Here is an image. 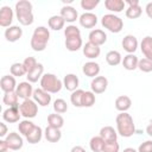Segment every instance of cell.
<instances>
[{"label": "cell", "mask_w": 152, "mask_h": 152, "mask_svg": "<svg viewBox=\"0 0 152 152\" xmlns=\"http://www.w3.org/2000/svg\"><path fill=\"white\" fill-rule=\"evenodd\" d=\"M116 132L124 138H129L135 133V125L133 122V118L127 112L120 113L116 116Z\"/></svg>", "instance_id": "cell-1"}, {"label": "cell", "mask_w": 152, "mask_h": 152, "mask_svg": "<svg viewBox=\"0 0 152 152\" xmlns=\"http://www.w3.org/2000/svg\"><path fill=\"white\" fill-rule=\"evenodd\" d=\"M15 15L18 21L24 25V26H28L33 23L34 17L32 13V4L28 0H19L15 4Z\"/></svg>", "instance_id": "cell-2"}, {"label": "cell", "mask_w": 152, "mask_h": 152, "mask_svg": "<svg viewBox=\"0 0 152 152\" xmlns=\"http://www.w3.org/2000/svg\"><path fill=\"white\" fill-rule=\"evenodd\" d=\"M63 87V82L53 74H44L40 78V88L48 91L49 94H56L61 91Z\"/></svg>", "instance_id": "cell-3"}, {"label": "cell", "mask_w": 152, "mask_h": 152, "mask_svg": "<svg viewBox=\"0 0 152 152\" xmlns=\"http://www.w3.org/2000/svg\"><path fill=\"white\" fill-rule=\"evenodd\" d=\"M101 24L104 28H107L108 31H110L112 33H119L122 27H124V21L120 17L113 14V13H108L104 14L101 18Z\"/></svg>", "instance_id": "cell-4"}, {"label": "cell", "mask_w": 152, "mask_h": 152, "mask_svg": "<svg viewBox=\"0 0 152 152\" xmlns=\"http://www.w3.org/2000/svg\"><path fill=\"white\" fill-rule=\"evenodd\" d=\"M20 113L25 119H32L38 114V104L34 100H24L19 106Z\"/></svg>", "instance_id": "cell-5"}, {"label": "cell", "mask_w": 152, "mask_h": 152, "mask_svg": "<svg viewBox=\"0 0 152 152\" xmlns=\"http://www.w3.org/2000/svg\"><path fill=\"white\" fill-rule=\"evenodd\" d=\"M7 145H8V148L12 150V151H18L23 147L24 145V140L21 138V135L19 133H15V132H11L7 134V137L5 138Z\"/></svg>", "instance_id": "cell-6"}, {"label": "cell", "mask_w": 152, "mask_h": 152, "mask_svg": "<svg viewBox=\"0 0 152 152\" xmlns=\"http://www.w3.org/2000/svg\"><path fill=\"white\" fill-rule=\"evenodd\" d=\"M107 87H108V80L104 76H96L95 78H93L90 83V88L94 94L104 93L107 90Z\"/></svg>", "instance_id": "cell-7"}, {"label": "cell", "mask_w": 152, "mask_h": 152, "mask_svg": "<svg viewBox=\"0 0 152 152\" xmlns=\"http://www.w3.org/2000/svg\"><path fill=\"white\" fill-rule=\"evenodd\" d=\"M32 97H33V100L37 102V104H39V106H42V107H46V106H49L50 102H51V95H50L48 91H45L44 89H42V88L34 89Z\"/></svg>", "instance_id": "cell-8"}, {"label": "cell", "mask_w": 152, "mask_h": 152, "mask_svg": "<svg viewBox=\"0 0 152 152\" xmlns=\"http://www.w3.org/2000/svg\"><path fill=\"white\" fill-rule=\"evenodd\" d=\"M13 10L10 6H2L0 8V26L10 27L13 21Z\"/></svg>", "instance_id": "cell-9"}, {"label": "cell", "mask_w": 152, "mask_h": 152, "mask_svg": "<svg viewBox=\"0 0 152 152\" xmlns=\"http://www.w3.org/2000/svg\"><path fill=\"white\" fill-rule=\"evenodd\" d=\"M20 116H21V113H20L19 107H8V108L5 109L4 113H2V119H4V121H6V122H8V124L18 122V121L20 120Z\"/></svg>", "instance_id": "cell-10"}, {"label": "cell", "mask_w": 152, "mask_h": 152, "mask_svg": "<svg viewBox=\"0 0 152 152\" xmlns=\"http://www.w3.org/2000/svg\"><path fill=\"white\" fill-rule=\"evenodd\" d=\"M33 88L31 86V83L28 81H25V82H20L18 86H17V89H15V93L18 94V96L23 100H27L30 99L32 95H33Z\"/></svg>", "instance_id": "cell-11"}, {"label": "cell", "mask_w": 152, "mask_h": 152, "mask_svg": "<svg viewBox=\"0 0 152 152\" xmlns=\"http://www.w3.org/2000/svg\"><path fill=\"white\" fill-rule=\"evenodd\" d=\"M78 21H80V25L82 27L93 28L97 24V17H96V14H94L91 12H86V13L80 15Z\"/></svg>", "instance_id": "cell-12"}, {"label": "cell", "mask_w": 152, "mask_h": 152, "mask_svg": "<svg viewBox=\"0 0 152 152\" xmlns=\"http://www.w3.org/2000/svg\"><path fill=\"white\" fill-rule=\"evenodd\" d=\"M121 44H122L124 50H125L126 52H128V53H134V52L137 51V49H138V39H137V37L133 36V34H127V36H125V37L122 38Z\"/></svg>", "instance_id": "cell-13"}, {"label": "cell", "mask_w": 152, "mask_h": 152, "mask_svg": "<svg viewBox=\"0 0 152 152\" xmlns=\"http://www.w3.org/2000/svg\"><path fill=\"white\" fill-rule=\"evenodd\" d=\"M88 38H89L90 43H93L97 46H101L107 42V34L104 33V31H102L100 28H95V30L90 31Z\"/></svg>", "instance_id": "cell-14"}, {"label": "cell", "mask_w": 152, "mask_h": 152, "mask_svg": "<svg viewBox=\"0 0 152 152\" xmlns=\"http://www.w3.org/2000/svg\"><path fill=\"white\" fill-rule=\"evenodd\" d=\"M0 88L4 93H8V91H15L17 89V82L14 76L12 75H5L1 77L0 80Z\"/></svg>", "instance_id": "cell-15"}, {"label": "cell", "mask_w": 152, "mask_h": 152, "mask_svg": "<svg viewBox=\"0 0 152 152\" xmlns=\"http://www.w3.org/2000/svg\"><path fill=\"white\" fill-rule=\"evenodd\" d=\"M23 36V30L20 26H17V25H13V26H10L5 30V38L7 42H11V43H14L17 40H19Z\"/></svg>", "instance_id": "cell-16"}, {"label": "cell", "mask_w": 152, "mask_h": 152, "mask_svg": "<svg viewBox=\"0 0 152 152\" xmlns=\"http://www.w3.org/2000/svg\"><path fill=\"white\" fill-rule=\"evenodd\" d=\"M65 21L68 23H74L78 19V13L72 6H63L61 8V14H59Z\"/></svg>", "instance_id": "cell-17"}, {"label": "cell", "mask_w": 152, "mask_h": 152, "mask_svg": "<svg viewBox=\"0 0 152 152\" xmlns=\"http://www.w3.org/2000/svg\"><path fill=\"white\" fill-rule=\"evenodd\" d=\"M78 77L75 74H66L63 78V87L69 91H75L78 88Z\"/></svg>", "instance_id": "cell-18"}, {"label": "cell", "mask_w": 152, "mask_h": 152, "mask_svg": "<svg viewBox=\"0 0 152 152\" xmlns=\"http://www.w3.org/2000/svg\"><path fill=\"white\" fill-rule=\"evenodd\" d=\"M100 53H101L100 46H97V45H95V44H93L90 42H88V43H86L83 45V55L87 58H89V59L97 58L100 56Z\"/></svg>", "instance_id": "cell-19"}, {"label": "cell", "mask_w": 152, "mask_h": 152, "mask_svg": "<svg viewBox=\"0 0 152 152\" xmlns=\"http://www.w3.org/2000/svg\"><path fill=\"white\" fill-rule=\"evenodd\" d=\"M132 106V100L129 96L127 95H120L116 97L115 100V108L120 112V113H124V112H127Z\"/></svg>", "instance_id": "cell-20"}, {"label": "cell", "mask_w": 152, "mask_h": 152, "mask_svg": "<svg viewBox=\"0 0 152 152\" xmlns=\"http://www.w3.org/2000/svg\"><path fill=\"white\" fill-rule=\"evenodd\" d=\"M82 71L86 76L88 77H96L99 76V72H100V64L96 63V62H87L84 63L83 68H82Z\"/></svg>", "instance_id": "cell-21"}, {"label": "cell", "mask_w": 152, "mask_h": 152, "mask_svg": "<svg viewBox=\"0 0 152 152\" xmlns=\"http://www.w3.org/2000/svg\"><path fill=\"white\" fill-rule=\"evenodd\" d=\"M44 137L49 142H57L62 138V133L59 128H55L51 126H48L44 131Z\"/></svg>", "instance_id": "cell-22"}, {"label": "cell", "mask_w": 152, "mask_h": 152, "mask_svg": "<svg viewBox=\"0 0 152 152\" xmlns=\"http://www.w3.org/2000/svg\"><path fill=\"white\" fill-rule=\"evenodd\" d=\"M121 63H122V65H124V68H125L126 70L132 71V70H135V69L138 68L139 58H138L134 53H128V55H126V56L124 57V59H122Z\"/></svg>", "instance_id": "cell-23"}, {"label": "cell", "mask_w": 152, "mask_h": 152, "mask_svg": "<svg viewBox=\"0 0 152 152\" xmlns=\"http://www.w3.org/2000/svg\"><path fill=\"white\" fill-rule=\"evenodd\" d=\"M140 49L145 58L152 61V37L151 36H146L145 38H142L140 43Z\"/></svg>", "instance_id": "cell-24"}, {"label": "cell", "mask_w": 152, "mask_h": 152, "mask_svg": "<svg viewBox=\"0 0 152 152\" xmlns=\"http://www.w3.org/2000/svg\"><path fill=\"white\" fill-rule=\"evenodd\" d=\"M100 137L104 141H115L118 139V132L112 126H104L100 129Z\"/></svg>", "instance_id": "cell-25"}, {"label": "cell", "mask_w": 152, "mask_h": 152, "mask_svg": "<svg viewBox=\"0 0 152 152\" xmlns=\"http://www.w3.org/2000/svg\"><path fill=\"white\" fill-rule=\"evenodd\" d=\"M32 37L36 38V39H38V40H40V42H43V43H46L48 44V42L50 39V31L45 26H38V27L34 28Z\"/></svg>", "instance_id": "cell-26"}, {"label": "cell", "mask_w": 152, "mask_h": 152, "mask_svg": "<svg viewBox=\"0 0 152 152\" xmlns=\"http://www.w3.org/2000/svg\"><path fill=\"white\" fill-rule=\"evenodd\" d=\"M125 1L122 0H106L104 1V7L114 13H120L125 8Z\"/></svg>", "instance_id": "cell-27"}, {"label": "cell", "mask_w": 152, "mask_h": 152, "mask_svg": "<svg viewBox=\"0 0 152 152\" xmlns=\"http://www.w3.org/2000/svg\"><path fill=\"white\" fill-rule=\"evenodd\" d=\"M43 72H44V66H43V64H42V63H38V64H37V66H36L32 71H30L28 74H26L27 81H28L30 83L38 82V80H40V78L43 77V75H44Z\"/></svg>", "instance_id": "cell-28"}, {"label": "cell", "mask_w": 152, "mask_h": 152, "mask_svg": "<svg viewBox=\"0 0 152 152\" xmlns=\"http://www.w3.org/2000/svg\"><path fill=\"white\" fill-rule=\"evenodd\" d=\"M83 42L81 37H72V38H65V48L69 51H77L82 48Z\"/></svg>", "instance_id": "cell-29"}, {"label": "cell", "mask_w": 152, "mask_h": 152, "mask_svg": "<svg viewBox=\"0 0 152 152\" xmlns=\"http://www.w3.org/2000/svg\"><path fill=\"white\" fill-rule=\"evenodd\" d=\"M64 125V119L61 114L53 113V114H49L48 115V126L55 127V128H62Z\"/></svg>", "instance_id": "cell-30"}, {"label": "cell", "mask_w": 152, "mask_h": 152, "mask_svg": "<svg viewBox=\"0 0 152 152\" xmlns=\"http://www.w3.org/2000/svg\"><path fill=\"white\" fill-rule=\"evenodd\" d=\"M106 62L112 65V66H115V65H119L121 62H122V58H121V55L119 51L116 50H110L107 52L106 55Z\"/></svg>", "instance_id": "cell-31"}, {"label": "cell", "mask_w": 152, "mask_h": 152, "mask_svg": "<svg viewBox=\"0 0 152 152\" xmlns=\"http://www.w3.org/2000/svg\"><path fill=\"white\" fill-rule=\"evenodd\" d=\"M18 99H19V96L15 91H8V93L4 94L2 102L8 107H19L20 104H18Z\"/></svg>", "instance_id": "cell-32"}, {"label": "cell", "mask_w": 152, "mask_h": 152, "mask_svg": "<svg viewBox=\"0 0 152 152\" xmlns=\"http://www.w3.org/2000/svg\"><path fill=\"white\" fill-rule=\"evenodd\" d=\"M48 24H49V27H50L51 30H53V31H59V30H62V28L64 27L65 20H64L61 15H52V17H50Z\"/></svg>", "instance_id": "cell-33"}, {"label": "cell", "mask_w": 152, "mask_h": 152, "mask_svg": "<svg viewBox=\"0 0 152 152\" xmlns=\"http://www.w3.org/2000/svg\"><path fill=\"white\" fill-rule=\"evenodd\" d=\"M34 126H36V125H34L32 121H30L28 119H25V120H23V121L19 122L18 129H19V133H20L21 135L27 137V135L31 133V131L34 128Z\"/></svg>", "instance_id": "cell-34"}, {"label": "cell", "mask_w": 152, "mask_h": 152, "mask_svg": "<svg viewBox=\"0 0 152 152\" xmlns=\"http://www.w3.org/2000/svg\"><path fill=\"white\" fill-rule=\"evenodd\" d=\"M43 138V129L39 126H34V128L31 131V133L26 137V140L30 144H37L42 140Z\"/></svg>", "instance_id": "cell-35"}, {"label": "cell", "mask_w": 152, "mask_h": 152, "mask_svg": "<svg viewBox=\"0 0 152 152\" xmlns=\"http://www.w3.org/2000/svg\"><path fill=\"white\" fill-rule=\"evenodd\" d=\"M103 145H104V140L100 135L93 137L90 139V141H89V146H90V150L93 152H102Z\"/></svg>", "instance_id": "cell-36"}, {"label": "cell", "mask_w": 152, "mask_h": 152, "mask_svg": "<svg viewBox=\"0 0 152 152\" xmlns=\"http://www.w3.org/2000/svg\"><path fill=\"white\" fill-rule=\"evenodd\" d=\"M84 95V90L82 89H77L75 91L71 93L70 95V101L75 107H82V99Z\"/></svg>", "instance_id": "cell-37"}, {"label": "cell", "mask_w": 152, "mask_h": 152, "mask_svg": "<svg viewBox=\"0 0 152 152\" xmlns=\"http://www.w3.org/2000/svg\"><path fill=\"white\" fill-rule=\"evenodd\" d=\"M142 13V8L140 7V5L138 6H128L126 10V17L129 19H137L141 15Z\"/></svg>", "instance_id": "cell-38"}, {"label": "cell", "mask_w": 152, "mask_h": 152, "mask_svg": "<svg viewBox=\"0 0 152 152\" xmlns=\"http://www.w3.org/2000/svg\"><path fill=\"white\" fill-rule=\"evenodd\" d=\"M53 110L57 114H63L68 110V103L63 99H56L53 101Z\"/></svg>", "instance_id": "cell-39"}, {"label": "cell", "mask_w": 152, "mask_h": 152, "mask_svg": "<svg viewBox=\"0 0 152 152\" xmlns=\"http://www.w3.org/2000/svg\"><path fill=\"white\" fill-rule=\"evenodd\" d=\"M11 75L12 76H17V77H21L24 75H26V70L23 65V63H13L11 65Z\"/></svg>", "instance_id": "cell-40"}, {"label": "cell", "mask_w": 152, "mask_h": 152, "mask_svg": "<svg viewBox=\"0 0 152 152\" xmlns=\"http://www.w3.org/2000/svg\"><path fill=\"white\" fill-rule=\"evenodd\" d=\"M95 94L90 90V91H84L83 99H82V107H91L95 104Z\"/></svg>", "instance_id": "cell-41"}, {"label": "cell", "mask_w": 152, "mask_h": 152, "mask_svg": "<svg viewBox=\"0 0 152 152\" xmlns=\"http://www.w3.org/2000/svg\"><path fill=\"white\" fill-rule=\"evenodd\" d=\"M64 36H65V38L81 37V30L76 25H68L64 28Z\"/></svg>", "instance_id": "cell-42"}, {"label": "cell", "mask_w": 152, "mask_h": 152, "mask_svg": "<svg viewBox=\"0 0 152 152\" xmlns=\"http://www.w3.org/2000/svg\"><path fill=\"white\" fill-rule=\"evenodd\" d=\"M138 69L142 72H151L152 71V61L147 58H141L139 59L138 63Z\"/></svg>", "instance_id": "cell-43"}, {"label": "cell", "mask_w": 152, "mask_h": 152, "mask_svg": "<svg viewBox=\"0 0 152 152\" xmlns=\"http://www.w3.org/2000/svg\"><path fill=\"white\" fill-rule=\"evenodd\" d=\"M37 64H38V62H37V59L34 57H26L24 59V62H23V65H24V68H25V70H26L27 74L30 71H32L37 66Z\"/></svg>", "instance_id": "cell-44"}, {"label": "cell", "mask_w": 152, "mask_h": 152, "mask_svg": "<svg viewBox=\"0 0 152 152\" xmlns=\"http://www.w3.org/2000/svg\"><path fill=\"white\" fill-rule=\"evenodd\" d=\"M119 150H120V145L116 140L115 141H104L102 152H119Z\"/></svg>", "instance_id": "cell-45"}, {"label": "cell", "mask_w": 152, "mask_h": 152, "mask_svg": "<svg viewBox=\"0 0 152 152\" xmlns=\"http://www.w3.org/2000/svg\"><path fill=\"white\" fill-rule=\"evenodd\" d=\"M30 45L32 48V50L37 51V52H40V51H44L45 48H46V43H43L33 37H31V42H30Z\"/></svg>", "instance_id": "cell-46"}, {"label": "cell", "mask_w": 152, "mask_h": 152, "mask_svg": "<svg viewBox=\"0 0 152 152\" xmlns=\"http://www.w3.org/2000/svg\"><path fill=\"white\" fill-rule=\"evenodd\" d=\"M99 4H100V0H82V1H81V7H82L83 10L91 11V10H94Z\"/></svg>", "instance_id": "cell-47"}, {"label": "cell", "mask_w": 152, "mask_h": 152, "mask_svg": "<svg viewBox=\"0 0 152 152\" xmlns=\"http://www.w3.org/2000/svg\"><path fill=\"white\" fill-rule=\"evenodd\" d=\"M138 152H152V140H146L141 142L138 147Z\"/></svg>", "instance_id": "cell-48"}, {"label": "cell", "mask_w": 152, "mask_h": 152, "mask_svg": "<svg viewBox=\"0 0 152 152\" xmlns=\"http://www.w3.org/2000/svg\"><path fill=\"white\" fill-rule=\"evenodd\" d=\"M7 131H8V128H7L6 124L5 122H0V137L1 138L7 137Z\"/></svg>", "instance_id": "cell-49"}, {"label": "cell", "mask_w": 152, "mask_h": 152, "mask_svg": "<svg viewBox=\"0 0 152 152\" xmlns=\"http://www.w3.org/2000/svg\"><path fill=\"white\" fill-rule=\"evenodd\" d=\"M8 145L6 142V140H0V152H8Z\"/></svg>", "instance_id": "cell-50"}, {"label": "cell", "mask_w": 152, "mask_h": 152, "mask_svg": "<svg viewBox=\"0 0 152 152\" xmlns=\"http://www.w3.org/2000/svg\"><path fill=\"white\" fill-rule=\"evenodd\" d=\"M145 12H146L147 17L152 19V2H148V4L146 5V7H145Z\"/></svg>", "instance_id": "cell-51"}, {"label": "cell", "mask_w": 152, "mask_h": 152, "mask_svg": "<svg viewBox=\"0 0 152 152\" xmlns=\"http://www.w3.org/2000/svg\"><path fill=\"white\" fill-rule=\"evenodd\" d=\"M70 152H86V150H84L82 146L76 145V146H74V147L71 148V151H70Z\"/></svg>", "instance_id": "cell-52"}, {"label": "cell", "mask_w": 152, "mask_h": 152, "mask_svg": "<svg viewBox=\"0 0 152 152\" xmlns=\"http://www.w3.org/2000/svg\"><path fill=\"white\" fill-rule=\"evenodd\" d=\"M125 4H127L128 6H138L139 5V0H126Z\"/></svg>", "instance_id": "cell-53"}, {"label": "cell", "mask_w": 152, "mask_h": 152, "mask_svg": "<svg viewBox=\"0 0 152 152\" xmlns=\"http://www.w3.org/2000/svg\"><path fill=\"white\" fill-rule=\"evenodd\" d=\"M146 133H147L150 137H152V120L148 122V125H147V127H146Z\"/></svg>", "instance_id": "cell-54"}, {"label": "cell", "mask_w": 152, "mask_h": 152, "mask_svg": "<svg viewBox=\"0 0 152 152\" xmlns=\"http://www.w3.org/2000/svg\"><path fill=\"white\" fill-rule=\"evenodd\" d=\"M122 152H138L137 150H134L133 147H126V148H124V151Z\"/></svg>", "instance_id": "cell-55"}, {"label": "cell", "mask_w": 152, "mask_h": 152, "mask_svg": "<svg viewBox=\"0 0 152 152\" xmlns=\"http://www.w3.org/2000/svg\"><path fill=\"white\" fill-rule=\"evenodd\" d=\"M8 152H10V151H8Z\"/></svg>", "instance_id": "cell-56"}]
</instances>
